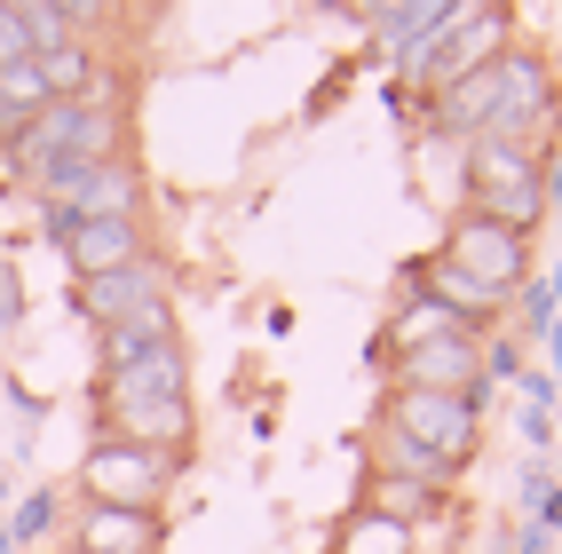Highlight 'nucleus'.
I'll return each mask as SVG.
<instances>
[{
    "label": "nucleus",
    "mask_w": 562,
    "mask_h": 554,
    "mask_svg": "<svg viewBox=\"0 0 562 554\" xmlns=\"http://www.w3.org/2000/svg\"><path fill=\"white\" fill-rule=\"evenodd\" d=\"M381 428L404 436V443H420L428 460L443 467H468L483 452V396H436V388H389L381 404Z\"/></svg>",
    "instance_id": "nucleus-5"
},
{
    "label": "nucleus",
    "mask_w": 562,
    "mask_h": 554,
    "mask_svg": "<svg viewBox=\"0 0 562 554\" xmlns=\"http://www.w3.org/2000/svg\"><path fill=\"white\" fill-rule=\"evenodd\" d=\"M159 515H127V507H80L71 523V554H159Z\"/></svg>",
    "instance_id": "nucleus-14"
},
{
    "label": "nucleus",
    "mask_w": 562,
    "mask_h": 554,
    "mask_svg": "<svg viewBox=\"0 0 562 554\" xmlns=\"http://www.w3.org/2000/svg\"><path fill=\"white\" fill-rule=\"evenodd\" d=\"M48 531H56V491L24 499V515H16V539H48Z\"/></svg>",
    "instance_id": "nucleus-22"
},
{
    "label": "nucleus",
    "mask_w": 562,
    "mask_h": 554,
    "mask_svg": "<svg viewBox=\"0 0 562 554\" xmlns=\"http://www.w3.org/2000/svg\"><path fill=\"white\" fill-rule=\"evenodd\" d=\"M16 127H24V120H16L9 103H0V151H9V135H16Z\"/></svg>",
    "instance_id": "nucleus-26"
},
{
    "label": "nucleus",
    "mask_w": 562,
    "mask_h": 554,
    "mask_svg": "<svg viewBox=\"0 0 562 554\" xmlns=\"http://www.w3.org/2000/svg\"><path fill=\"white\" fill-rule=\"evenodd\" d=\"M80 507H127V515H159L167 491H175V460L167 452H143V443H120V436H95L80 452Z\"/></svg>",
    "instance_id": "nucleus-6"
},
{
    "label": "nucleus",
    "mask_w": 562,
    "mask_h": 554,
    "mask_svg": "<svg viewBox=\"0 0 562 554\" xmlns=\"http://www.w3.org/2000/svg\"><path fill=\"white\" fill-rule=\"evenodd\" d=\"M389 388H436V396H483V332H443V341H420L389 357Z\"/></svg>",
    "instance_id": "nucleus-11"
},
{
    "label": "nucleus",
    "mask_w": 562,
    "mask_h": 554,
    "mask_svg": "<svg viewBox=\"0 0 562 554\" xmlns=\"http://www.w3.org/2000/svg\"><path fill=\"white\" fill-rule=\"evenodd\" d=\"M64 554H71V546H64Z\"/></svg>",
    "instance_id": "nucleus-27"
},
{
    "label": "nucleus",
    "mask_w": 562,
    "mask_h": 554,
    "mask_svg": "<svg viewBox=\"0 0 562 554\" xmlns=\"http://www.w3.org/2000/svg\"><path fill=\"white\" fill-rule=\"evenodd\" d=\"M16 309H24V293H16V270H9V262H0V332H9V325H16Z\"/></svg>",
    "instance_id": "nucleus-23"
},
{
    "label": "nucleus",
    "mask_w": 562,
    "mask_h": 554,
    "mask_svg": "<svg viewBox=\"0 0 562 554\" xmlns=\"http://www.w3.org/2000/svg\"><path fill=\"white\" fill-rule=\"evenodd\" d=\"M9 174L48 191L56 174H80V167H103V159H127V103L120 95H95V103H48L41 120H24L9 135Z\"/></svg>",
    "instance_id": "nucleus-1"
},
{
    "label": "nucleus",
    "mask_w": 562,
    "mask_h": 554,
    "mask_svg": "<svg viewBox=\"0 0 562 554\" xmlns=\"http://www.w3.org/2000/svg\"><path fill=\"white\" fill-rule=\"evenodd\" d=\"M554 127H562V80H554L547 48L515 41V48L492 64V120H483V135L554 151Z\"/></svg>",
    "instance_id": "nucleus-4"
},
{
    "label": "nucleus",
    "mask_w": 562,
    "mask_h": 554,
    "mask_svg": "<svg viewBox=\"0 0 562 554\" xmlns=\"http://www.w3.org/2000/svg\"><path fill=\"white\" fill-rule=\"evenodd\" d=\"M127 396H191V349L159 341V349H143V357L120 364V373L95 381V404H127Z\"/></svg>",
    "instance_id": "nucleus-13"
},
{
    "label": "nucleus",
    "mask_w": 562,
    "mask_h": 554,
    "mask_svg": "<svg viewBox=\"0 0 562 554\" xmlns=\"http://www.w3.org/2000/svg\"><path fill=\"white\" fill-rule=\"evenodd\" d=\"M436 262H452L468 285H483L492 302H507L515 309V293L531 285V238L522 230H499V222H483V214H452V230H443V246H436Z\"/></svg>",
    "instance_id": "nucleus-7"
},
{
    "label": "nucleus",
    "mask_w": 562,
    "mask_h": 554,
    "mask_svg": "<svg viewBox=\"0 0 562 554\" xmlns=\"http://www.w3.org/2000/svg\"><path fill=\"white\" fill-rule=\"evenodd\" d=\"M159 341H182V325H175V302H159V309H143V317H127V325L95 332V364H103V373H120L127 357L159 349Z\"/></svg>",
    "instance_id": "nucleus-17"
},
{
    "label": "nucleus",
    "mask_w": 562,
    "mask_h": 554,
    "mask_svg": "<svg viewBox=\"0 0 562 554\" xmlns=\"http://www.w3.org/2000/svg\"><path fill=\"white\" fill-rule=\"evenodd\" d=\"M0 103H9L16 120H41V111H48V88H41V64H9V71H0Z\"/></svg>",
    "instance_id": "nucleus-20"
},
{
    "label": "nucleus",
    "mask_w": 562,
    "mask_h": 554,
    "mask_svg": "<svg viewBox=\"0 0 562 554\" xmlns=\"http://www.w3.org/2000/svg\"><path fill=\"white\" fill-rule=\"evenodd\" d=\"M159 302H175V262H167V253H143L135 270H111V278H88V285H71V309H80L95 332L127 325V317L159 309Z\"/></svg>",
    "instance_id": "nucleus-10"
},
{
    "label": "nucleus",
    "mask_w": 562,
    "mask_h": 554,
    "mask_svg": "<svg viewBox=\"0 0 562 554\" xmlns=\"http://www.w3.org/2000/svg\"><path fill=\"white\" fill-rule=\"evenodd\" d=\"M372 475H404V484H443V491H452V467H443V460H428L420 443L389 436V428H381V443H372Z\"/></svg>",
    "instance_id": "nucleus-19"
},
{
    "label": "nucleus",
    "mask_w": 562,
    "mask_h": 554,
    "mask_svg": "<svg viewBox=\"0 0 562 554\" xmlns=\"http://www.w3.org/2000/svg\"><path fill=\"white\" fill-rule=\"evenodd\" d=\"M460 206L499 222V230H522L531 238L539 222L554 214L547 206V151H531V143H499V135H475L460 143Z\"/></svg>",
    "instance_id": "nucleus-2"
},
{
    "label": "nucleus",
    "mask_w": 562,
    "mask_h": 554,
    "mask_svg": "<svg viewBox=\"0 0 562 554\" xmlns=\"http://www.w3.org/2000/svg\"><path fill=\"white\" fill-rule=\"evenodd\" d=\"M32 64V32H24V0H0V71Z\"/></svg>",
    "instance_id": "nucleus-21"
},
{
    "label": "nucleus",
    "mask_w": 562,
    "mask_h": 554,
    "mask_svg": "<svg viewBox=\"0 0 562 554\" xmlns=\"http://www.w3.org/2000/svg\"><path fill=\"white\" fill-rule=\"evenodd\" d=\"M522 554H554V531L539 523V531H522Z\"/></svg>",
    "instance_id": "nucleus-25"
},
{
    "label": "nucleus",
    "mask_w": 562,
    "mask_h": 554,
    "mask_svg": "<svg viewBox=\"0 0 562 554\" xmlns=\"http://www.w3.org/2000/svg\"><path fill=\"white\" fill-rule=\"evenodd\" d=\"M507 48H515V9H499V0H452L443 32H436L420 56H404V80H412V95L428 103L443 88L475 80V71H492Z\"/></svg>",
    "instance_id": "nucleus-3"
},
{
    "label": "nucleus",
    "mask_w": 562,
    "mask_h": 554,
    "mask_svg": "<svg viewBox=\"0 0 562 554\" xmlns=\"http://www.w3.org/2000/svg\"><path fill=\"white\" fill-rule=\"evenodd\" d=\"M95 412H103V436L143 443V452H167V460H182L191 436H199L191 396H127V404H95Z\"/></svg>",
    "instance_id": "nucleus-12"
},
{
    "label": "nucleus",
    "mask_w": 562,
    "mask_h": 554,
    "mask_svg": "<svg viewBox=\"0 0 562 554\" xmlns=\"http://www.w3.org/2000/svg\"><path fill=\"white\" fill-rule=\"evenodd\" d=\"M412 546H420V531H404L396 515H381V507L357 499L341 523H333V546L325 554H412Z\"/></svg>",
    "instance_id": "nucleus-16"
},
{
    "label": "nucleus",
    "mask_w": 562,
    "mask_h": 554,
    "mask_svg": "<svg viewBox=\"0 0 562 554\" xmlns=\"http://www.w3.org/2000/svg\"><path fill=\"white\" fill-rule=\"evenodd\" d=\"M143 167L135 159H103V167H80V174H56L48 191H41V206L56 214V222H127V214H143Z\"/></svg>",
    "instance_id": "nucleus-8"
},
{
    "label": "nucleus",
    "mask_w": 562,
    "mask_h": 554,
    "mask_svg": "<svg viewBox=\"0 0 562 554\" xmlns=\"http://www.w3.org/2000/svg\"><path fill=\"white\" fill-rule=\"evenodd\" d=\"M48 238L71 262V285H88V278H111V270H135L143 253H151V222L143 214H127V222H56L48 214Z\"/></svg>",
    "instance_id": "nucleus-9"
},
{
    "label": "nucleus",
    "mask_w": 562,
    "mask_h": 554,
    "mask_svg": "<svg viewBox=\"0 0 562 554\" xmlns=\"http://www.w3.org/2000/svg\"><path fill=\"white\" fill-rule=\"evenodd\" d=\"M443 16H452V0H404V9H372V41L404 64V56H420L436 32H443Z\"/></svg>",
    "instance_id": "nucleus-15"
},
{
    "label": "nucleus",
    "mask_w": 562,
    "mask_h": 554,
    "mask_svg": "<svg viewBox=\"0 0 562 554\" xmlns=\"http://www.w3.org/2000/svg\"><path fill=\"white\" fill-rule=\"evenodd\" d=\"M547 206H562V151H547Z\"/></svg>",
    "instance_id": "nucleus-24"
},
{
    "label": "nucleus",
    "mask_w": 562,
    "mask_h": 554,
    "mask_svg": "<svg viewBox=\"0 0 562 554\" xmlns=\"http://www.w3.org/2000/svg\"><path fill=\"white\" fill-rule=\"evenodd\" d=\"M364 507H381V515H396L404 531H420V523H436V515L452 507V491H443V484H404V475H372Z\"/></svg>",
    "instance_id": "nucleus-18"
}]
</instances>
